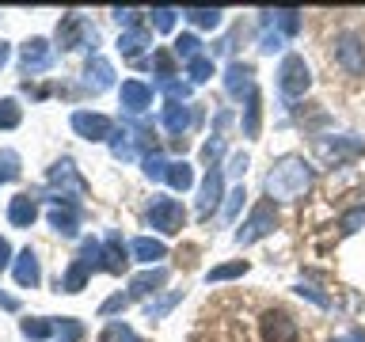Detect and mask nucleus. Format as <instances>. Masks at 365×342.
I'll return each mask as SVG.
<instances>
[{"label":"nucleus","mask_w":365,"mask_h":342,"mask_svg":"<svg viewBox=\"0 0 365 342\" xmlns=\"http://www.w3.org/2000/svg\"><path fill=\"white\" fill-rule=\"evenodd\" d=\"M312 179H316V171L304 156H282L278 164L267 171V194L278 202H297L308 194Z\"/></svg>","instance_id":"f257e3e1"},{"label":"nucleus","mask_w":365,"mask_h":342,"mask_svg":"<svg viewBox=\"0 0 365 342\" xmlns=\"http://www.w3.org/2000/svg\"><path fill=\"white\" fill-rule=\"evenodd\" d=\"M278 88L285 99H301L308 88H312V73H308L304 57L301 53H285L282 68H278Z\"/></svg>","instance_id":"f03ea898"},{"label":"nucleus","mask_w":365,"mask_h":342,"mask_svg":"<svg viewBox=\"0 0 365 342\" xmlns=\"http://www.w3.org/2000/svg\"><path fill=\"white\" fill-rule=\"evenodd\" d=\"M316 156L324 164H346V160H358L365 156V141L354 133H342V137H316Z\"/></svg>","instance_id":"7ed1b4c3"},{"label":"nucleus","mask_w":365,"mask_h":342,"mask_svg":"<svg viewBox=\"0 0 365 342\" xmlns=\"http://www.w3.org/2000/svg\"><path fill=\"white\" fill-rule=\"evenodd\" d=\"M274 228H278V209H274V202H259L251 217L244 221V228L236 232V244H259V239H267Z\"/></svg>","instance_id":"20e7f679"},{"label":"nucleus","mask_w":365,"mask_h":342,"mask_svg":"<svg viewBox=\"0 0 365 342\" xmlns=\"http://www.w3.org/2000/svg\"><path fill=\"white\" fill-rule=\"evenodd\" d=\"M335 65L346 76H365V42L354 31H342L335 38Z\"/></svg>","instance_id":"39448f33"},{"label":"nucleus","mask_w":365,"mask_h":342,"mask_svg":"<svg viewBox=\"0 0 365 342\" xmlns=\"http://www.w3.org/2000/svg\"><path fill=\"white\" fill-rule=\"evenodd\" d=\"M148 221H153V228H160L164 236H175V232H182V224H187V213H182V205L175 198H156L153 209H148Z\"/></svg>","instance_id":"423d86ee"},{"label":"nucleus","mask_w":365,"mask_h":342,"mask_svg":"<svg viewBox=\"0 0 365 342\" xmlns=\"http://www.w3.org/2000/svg\"><path fill=\"white\" fill-rule=\"evenodd\" d=\"M297 335H301V327H297V319L289 312L270 308V312L262 316V338L267 342H297Z\"/></svg>","instance_id":"0eeeda50"},{"label":"nucleus","mask_w":365,"mask_h":342,"mask_svg":"<svg viewBox=\"0 0 365 342\" xmlns=\"http://www.w3.org/2000/svg\"><path fill=\"white\" fill-rule=\"evenodd\" d=\"M225 91L232 99H244V95L251 99L255 95V68H251L247 61H232L225 68Z\"/></svg>","instance_id":"6e6552de"},{"label":"nucleus","mask_w":365,"mask_h":342,"mask_svg":"<svg viewBox=\"0 0 365 342\" xmlns=\"http://www.w3.org/2000/svg\"><path fill=\"white\" fill-rule=\"evenodd\" d=\"M73 130L80 137H88V141H107L110 137V118H103V114H88V110H76L73 114Z\"/></svg>","instance_id":"1a4fd4ad"},{"label":"nucleus","mask_w":365,"mask_h":342,"mask_svg":"<svg viewBox=\"0 0 365 342\" xmlns=\"http://www.w3.org/2000/svg\"><path fill=\"white\" fill-rule=\"evenodd\" d=\"M84 38H96V31H91L80 16H65L61 27H57V42H61L65 50H76V46H84Z\"/></svg>","instance_id":"9d476101"},{"label":"nucleus","mask_w":365,"mask_h":342,"mask_svg":"<svg viewBox=\"0 0 365 342\" xmlns=\"http://www.w3.org/2000/svg\"><path fill=\"white\" fill-rule=\"evenodd\" d=\"M221 190H225V175L217 167L205 171V182H202V198H198V217H210L221 202Z\"/></svg>","instance_id":"9b49d317"},{"label":"nucleus","mask_w":365,"mask_h":342,"mask_svg":"<svg viewBox=\"0 0 365 342\" xmlns=\"http://www.w3.org/2000/svg\"><path fill=\"white\" fill-rule=\"evenodd\" d=\"M194 122H198V110H194V107H182V103H168V110H164V125H168V133L182 137Z\"/></svg>","instance_id":"f8f14e48"},{"label":"nucleus","mask_w":365,"mask_h":342,"mask_svg":"<svg viewBox=\"0 0 365 342\" xmlns=\"http://www.w3.org/2000/svg\"><path fill=\"white\" fill-rule=\"evenodd\" d=\"M50 46H46L42 38H31L27 46H23V68L27 73H42V68H50Z\"/></svg>","instance_id":"ddd939ff"},{"label":"nucleus","mask_w":365,"mask_h":342,"mask_svg":"<svg viewBox=\"0 0 365 342\" xmlns=\"http://www.w3.org/2000/svg\"><path fill=\"white\" fill-rule=\"evenodd\" d=\"M168 281V270L164 266H148L145 274H137V278L130 281V296H148V293H160V285Z\"/></svg>","instance_id":"4468645a"},{"label":"nucleus","mask_w":365,"mask_h":342,"mask_svg":"<svg viewBox=\"0 0 365 342\" xmlns=\"http://www.w3.org/2000/svg\"><path fill=\"white\" fill-rule=\"evenodd\" d=\"M148 103H153V88L141 84V80H125V84H122V107L145 110Z\"/></svg>","instance_id":"2eb2a0df"},{"label":"nucleus","mask_w":365,"mask_h":342,"mask_svg":"<svg viewBox=\"0 0 365 342\" xmlns=\"http://www.w3.org/2000/svg\"><path fill=\"white\" fill-rule=\"evenodd\" d=\"M84 76H88V88L91 91H103V88L114 84V68H110V61H103V57H91Z\"/></svg>","instance_id":"dca6fc26"},{"label":"nucleus","mask_w":365,"mask_h":342,"mask_svg":"<svg viewBox=\"0 0 365 342\" xmlns=\"http://www.w3.org/2000/svg\"><path fill=\"white\" fill-rule=\"evenodd\" d=\"M125 266H130V259H125V247L118 236H107V247H103V270L110 274H122Z\"/></svg>","instance_id":"f3484780"},{"label":"nucleus","mask_w":365,"mask_h":342,"mask_svg":"<svg viewBox=\"0 0 365 342\" xmlns=\"http://www.w3.org/2000/svg\"><path fill=\"white\" fill-rule=\"evenodd\" d=\"M262 23H278V34L289 38V34L301 31V11L285 8V11H262Z\"/></svg>","instance_id":"a211bd4d"},{"label":"nucleus","mask_w":365,"mask_h":342,"mask_svg":"<svg viewBox=\"0 0 365 342\" xmlns=\"http://www.w3.org/2000/svg\"><path fill=\"white\" fill-rule=\"evenodd\" d=\"M130 251H133L141 262H148V266H153V262H160V259H168V247L160 244V239H148V236H137Z\"/></svg>","instance_id":"6ab92c4d"},{"label":"nucleus","mask_w":365,"mask_h":342,"mask_svg":"<svg viewBox=\"0 0 365 342\" xmlns=\"http://www.w3.org/2000/svg\"><path fill=\"white\" fill-rule=\"evenodd\" d=\"M42 270H38V259H34V251H19V262H16V281L19 285H38Z\"/></svg>","instance_id":"aec40b11"},{"label":"nucleus","mask_w":365,"mask_h":342,"mask_svg":"<svg viewBox=\"0 0 365 342\" xmlns=\"http://www.w3.org/2000/svg\"><path fill=\"white\" fill-rule=\"evenodd\" d=\"M34 202H31V194H19V198H11V205H8V221L11 224H19V228H27L31 221H34Z\"/></svg>","instance_id":"412c9836"},{"label":"nucleus","mask_w":365,"mask_h":342,"mask_svg":"<svg viewBox=\"0 0 365 342\" xmlns=\"http://www.w3.org/2000/svg\"><path fill=\"white\" fill-rule=\"evenodd\" d=\"M175 190H190L194 187V171H190V164L187 160H175V164H168V175H164Z\"/></svg>","instance_id":"4be33fe9"},{"label":"nucleus","mask_w":365,"mask_h":342,"mask_svg":"<svg viewBox=\"0 0 365 342\" xmlns=\"http://www.w3.org/2000/svg\"><path fill=\"white\" fill-rule=\"evenodd\" d=\"M247 270H251V262L236 259V262H221V266H213L205 278H210V281H232V278H240V274H247Z\"/></svg>","instance_id":"5701e85b"},{"label":"nucleus","mask_w":365,"mask_h":342,"mask_svg":"<svg viewBox=\"0 0 365 342\" xmlns=\"http://www.w3.org/2000/svg\"><path fill=\"white\" fill-rule=\"evenodd\" d=\"M148 42V27H133V31H125L122 38H118V50L125 53V57H137V50Z\"/></svg>","instance_id":"b1692460"},{"label":"nucleus","mask_w":365,"mask_h":342,"mask_svg":"<svg viewBox=\"0 0 365 342\" xmlns=\"http://www.w3.org/2000/svg\"><path fill=\"white\" fill-rule=\"evenodd\" d=\"M50 221H53V228H57V232H65V236H76V224H80L76 209H61V205H57V209L50 213Z\"/></svg>","instance_id":"393cba45"},{"label":"nucleus","mask_w":365,"mask_h":342,"mask_svg":"<svg viewBox=\"0 0 365 342\" xmlns=\"http://www.w3.org/2000/svg\"><path fill=\"white\" fill-rule=\"evenodd\" d=\"M361 228H365V205H354V209L342 213V221H339L342 236H354V232H361Z\"/></svg>","instance_id":"a878e982"},{"label":"nucleus","mask_w":365,"mask_h":342,"mask_svg":"<svg viewBox=\"0 0 365 342\" xmlns=\"http://www.w3.org/2000/svg\"><path fill=\"white\" fill-rule=\"evenodd\" d=\"M182 16H187V19L194 23V27H217L225 11H217V8H187Z\"/></svg>","instance_id":"bb28decb"},{"label":"nucleus","mask_w":365,"mask_h":342,"mask_svg":"<svg viewBox=\"0 0 365 342\" xmlns=\"http://www.w3.org/2000/svg\"><path fill=\"white\" fill-rule=\"evenodd\" d=\"M259 122H262V107H259V91L247 99V110H244V133L247 137H259Z\"/></svg>","instance_id":"cd10ccee"},{"label":"nucleus","mask_w":365,"mask_h":342,"mask_svg":"<svg viewBox=\"0 0 365 342\" xmlns=\"http://www.w3.org/2000/svg\"><path fill=\"white\" fill-rule=\"evenodd\" d=\"M88 270L91 266H84V262H73V266H68V274H65V293H80L84 289V281H88Z\"/></svg>","instance_id":"c85d7f7f"},{"label":"nucleus","mask_w":365,"mask_h":342,"mask_svg":"<svg viewBox=\"0 0 365 342\" xmlns=\"http://www.w3.org/2000/svg\"><path fill=\"white\" fill-rule=\"evenodd\" d=\"M175 53L187 57V61H198V57H202V42L194 38V34H179V38H175Z\"/></svg>","instance_id":"c756f323"},{"label":"nucleus","mask_w":365,"mask_h":342,"mask_svg":"<svg viewBox=\"0 0 365 342\" xmlns=\"http://www.w3.org/2000/svg\"><path fill=\"white\" fill-rule=\"evenodd\" d=\"M99 342H141V338H137L125 323H110V327L99 335Z\"/></svg>","instance_id":"7c9ffc66"},{"label":"nucleus","mask_w":365,"mask_h":342,"mask_svg":"<svg viewBox=\"0 0 365 342\" xmlns=\"http://www.w3.org/2000/svg\"><path fill=\"white\" fill-rule=\"evenodd\" d=\"M182 301V293L175 289V293H168V296H160V301L156 304H148V319H160V316H168L171 312V308H175Z\"/></svg>","instance_id":"2f4dec72"},{"label":"nucleus","mask_w":365,"mask_h":342,"mask_svg":"<svg viewBox=\"0 0 365 342\" xmlns=\"http://www.w3.org/2000/svg\"><path fill=\"white\" fill-rule=\"evenodd\" d=\"M0 125H4V130L19 125V103H16V99H4V103H0Z\"/></svg>","instance_id":"473e14b6"},{"label":"nucleus","mask_w":365,"mask_h":342,"mask_svg":"<svg viewBox=\"0 0 365 342\" xmlns=\"http://www.w3.org/2000/svg\"><path fill=\"white\" fill-rule=\"evenodd\" d=\"M210 76H213V61H210V57H198V61H190V80H194V84H205Z\"/></svg>","instance_id":"72a5a7b5"},{"label":"nucleus","mask_w":365,"mask_h":342,"mask_svg":"<svg viewBox=\"0 0 365 342\" xmlns=\"http://www.w3.org/2000/svg\"><path fill=\"white\" fill-rule=\"evenodd\" d=\"M50 323H42V319H23V335L27 338H50Z\"/></svg>","instance_id":"f704fd0d"},{"label":"nucleus","mask_w":365,"mask_h":342,"mask_svg":"<svg viewBox=\"0 0 365 342\" xmlns=\"http://www.w3.org/2000/svg\"><path fill=\"white\" fill-rule=\"evenodd\" d=\"M175 16H179L175 8H156V11H153V23H156V31H171V27H175Z\"/></svg>","instance_id":"c9c22d12"},{"label":"nucleus","mask_w":365,"mask_h":342,"mask_svg":"<svg viewBox=\"0 0 365 342\" xmlns=\"http://www.w3.org/2000/svg\"><path fill=\"white\" fill-rule=\"evenodd\" d=\"M130 301H133V296H122V293H118V296H110V301L99 308V316H114V312H125V308H130Z\"/></svg>","instance_id":"e433bc0d"},{"label":"nucleus","mask_w":365,"mask_h":342,"mask_svg":"<svg viewBox=\"0 0 365 342\" xmlns=\"http://www.w3.org/2000/svg\"><path fill=\"white\" fill-rule=\"evenodd\" d=\"M156 68H160V76H164V80H171V76H175V57H171L168 50H160L156 53Z\"/></svg>","instance_id":"4c0bfd02"},{"label":"nucleus","mask_w":365,"mask_h":342,"mask_svg":"<svg viewBox=\"0 0 365 342\" xmlns=\"http://www.w3.org/2000/svg\"><path fill=\"white\" fill-rule=\"evenodd\" d=\"M145 175H148V179H164V175H168V164H164L160 156H148V160H145Z\"/></svg>","instance_id":"58836bf2"},{"label":"nucleus","mask_w":365,"mask_h":342,"mask_svg":"<svg viewBox=\"0 0 365 342\" xmlns=\"http://www.w3.org/2000/svg\"><path fill=\"white\" fill-rule=\"evenodd\" d=\"M244 198H247V194H244V187H236L232 194H228V202H225V217H228V221L236 217V209H240V202H244Z\"/></svg>","instance_id":"ea45409f"},{"label":"nucleus","mask_w":365,"mask_h":342,"mask_svg":"<svg viewBox=\"0 0 365 342\" xmlns=\"http://www.w3.org/2000/svg\"><path fill=\"white\" fill-rule=\"evenodd\" d=\"M297 293H301V296H308V301H316L319 308H327V304H331L327 296H324V293L316 289V285H297Z\"/></svg>","instance_id":"a19ab883"},{"label":"nucleus","mask_w":365,"mask_h":342,"mask_svg":"<svg viewBox=\"0 0 365 342\" xmlns=\"http://www.w3.org/2000/svg\"><path fill=\"white\" fill-rule=\"evenodd\" d=\"M164 91H168V95H182V99H187L190 95V84H179V80H164Z\"/></svg>","instance_id":"79ce46f5"},{"label":"nucleus","mask_w":365,"mask_h":342,"mask_svg":"<svg viewBox=\"0 0 365 342\" xmlns=\"http://www.w3.org/2000/svg\"><path fill=\"white\" fill-rule=\"evenodd\" d=\"M262 53H274V50H282V34L274 31V34H262V46H259Z\"/></svg>","instance_id":"37998d69"},{"label":"nucleus","mask_w":365,"mask_h":342,"mask_svg":"<svg viewBox=\"0 0 365 342\" xmlns=\"http://www.w3.org/2000/svg\"><path fill=\"white\" fill-rule=\"evenodd\" d=\"M244 171H247V156H244V152H236V156H232V164H228V175H236V179H240Z\"/></svg>","instance_id":"c03bdc74"},{"label":"nucleus","mask_w":365,"mask_h":342,"mask_svg":"<svg viewBox=\"0 0 365 342\" xmlns=\"http://www.w3.org/2000/svg\"><path fill=\"white\" fill-rule=\"evenodd\" d=\"M221 152H225V141H221V137H213V141L205 145V160H217Z\"/></svg>","instance_id":"a18cd8bd"},{"label":"nucleus","mask_w":365,"mask_h":342,"mask_svg":"<svg viewBox=\"0 0 365 342\" xmlns=\"http://www.w3.org/2000/svg\"><path fill=\"white\" fill-rule=\"evenodd\" d=\"M4 61H8V46L0 42V65H4Z\"/></svg>","instance_id":"49530a36"},{"label":"nucleus","mask_w":365,"mask_h":342,"mask_svg":"<svg viewBox=\"0 0 365 342\" xmlns=\"http://www.w3.org/2000/svg\"><path fill=\"white\" fill-rule=\"evenodd\" d=\"M335 342H358V335H346V338H335Z\"/></svg>","instance_id":"de8ad7c7"}]
</instances>
